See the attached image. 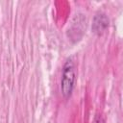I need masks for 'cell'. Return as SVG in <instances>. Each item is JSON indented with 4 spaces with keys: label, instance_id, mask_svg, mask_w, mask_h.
<instances>
[{
    "label": "cell",
    "instance_id": "cell-3",
    "mask_svg": "<svg viewBox=\"0 0 123 123\" xmlns=\"http://www.w3.org/2000/svg\"><path fill=\"white\" fill-rule=\"evenodd\" d=\"M94 123H102V121H101V119H97V120H95Z\"/></svg>",
    "mask_w": 123,
    "mask_h": 123
},
{
    "label": "cell",
    "instance_id": "cell-1",
    "mask_svg": "<svg viewBox=\"0 0 123 123\" xmlns=\"http://www.w3.org/2000/svg\"><path fill=\"white\" fill-rule=\"evenodd\" d=\"M75 81V69H74V63L71 59L67 60L63 65L62 70V83H61V88L62 95L67 98L70 96L73 86Z\"/></svg>",
    "mask_w": 123,
    "mask_h": 123
},
{
    "label": "cell",
    "instance_id": "cell-2",
    "mask_svg": "<svg viewBox=\"0 0 123 123\" xmlns=\"http://www.w3.org/2000/svg\"><path fill=\"white\" fill-rule=\"evenodd\" d=\"M109 25V20L108 18L104 15V14H98L95 18H94V21H93V25H92V28L94 30L95 33H102Z\"/></svg>",
    "mask_w": 123,
    "mask_h": 123
}]
</instances>
